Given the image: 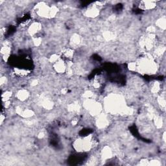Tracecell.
<instances>
[{
    "label": "cell",
    "mask_w": 166,
    "mask_h": 166,
    "mask_svg": "<svg viewBox=\"0 0 166 166\" xmlns=\"http://www.w3.org/2000/svg\"><path fill=\"white\" fill-rule=\"evenodd\" d=\"M27 96H28V93H27V91H20V93H18V97H19V99L22 100H25L27 97Z\"/></svg>",
    "instance_id": "7a4b0ae2"
},
{
    "label": "cell",
    "mask_w": 166,
    "mask_h": 166,
    "mask_svg": "<svg viewBox=\"0 0 166 166\" xmlns=\"http://www.w3.org/2000/svg\"><path fill=\"white\" fill-rule=\"evenodd\" d=\"M143 5L142 6H143V9H150V8H152L153 7H155V3L153 1H143Z\"/></svg>",
    "instance_id": "6da1fadb"
}]
</instances>
